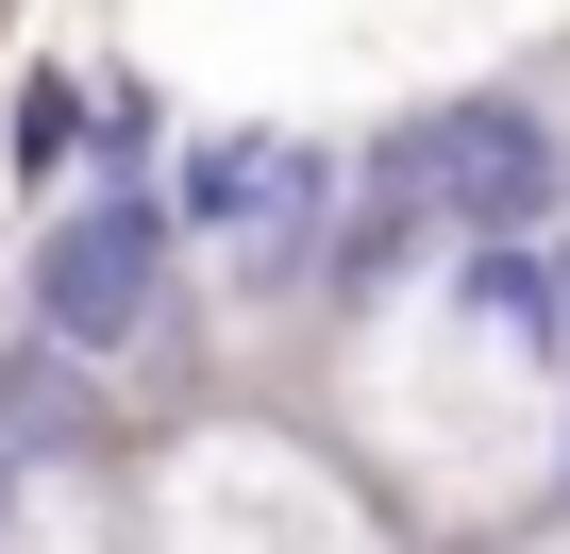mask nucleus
<instances>
[{
  "mask_svg": "<svg viewBox=\"0 0 570 554\" xmlns=\"http://www.w3.org/2000/svg\"><path fill=\"white\" fill-rule=\"evenodd\" d=\"M370 152H386V168L420 185V218H453L470 252H537V235L570 218V135H553L520 85H453V101L386 118Z\"/></svg>",
  "mask_w": 570,
  "mask_h": 554,
  "instance_id": "1",
  "label": "nucleus"
},
{
  "mask_svg": "<svg viewBox=\"0 0 570 554\" xmlns=\"http://www.w3.org/2000/svg\"><path fill=\"white\" fill-rule=\"evenodd\" d=\"M85 101H101L85 68H35V85H18V185H68V168H85Z\"/></svg>",
  "mask_w": 570,
  "mask_h": 554,
  "instance_id": "6",
  "label": "nucleus"
},
{
  "mask_svg": "<svg viewBox=\"0 0 570 554\" xmlns=\"http://www.w3.org/2000/svg\"><path fill=\"white\" fill-rule=\"evenodd\" d=\"M168 252H185V235H168L151 185H85V202L35 235V320H18V337H51V353H85V370L135 353V337L168 320Z\"/></svg>",
  "mask_w": 570,
  "mask_h": 554,
  "instance_id": "2",
  "label": "nucleus"
},
{
  "mask_svg": "<svg viewBox=\"0 0 570 554\" xmlns=\"http://www.w3.org/2000/svg\"><path fill=\"white\" fill-rule=\"evenodd\" d=\"M453 303L503 320L520 353H553V269H537V252H453Z\"/></svg>",
  "mask_w": 570,
  "mask_h": 554,
  "instance_id": "5",
  "label": "nucleus"
},
{
  "mask_svg": "<svg viewBox=\"0 0 570 554\" xmlns=\"http://www.w3.org/2000/svg\"><path fill=\"white\" fill-rule=\"evenodd\" d=\"M537 269H553V353H570V218L537 235Z\"/></svg>",
  "mask_w": 570,
  "mask_h": 554,
  "instance_id": "7",
  "label": "nucleus"
},
{
  "mask_svg": "<svg viewBox=\"0 0 570 554\" xmlns=\"http://www.w3.org/2000/svg\"><path fill=\"white\" fill-rule=\"evenodd\" d=\"M0 454H101V387L51 337H0Z\"/></svg>",
  "mask_w": 570,
  "mask_h": 554,
  "instance_id": "4",
  "label": "nucleus"
},
{
  "mask_svg": "<svg viewBox=\"0 0 570 554\" xmlns=\"http://www.w3.org/2000/svg\"><path fill=\"white\" fill-rule=\"evenodd\" d=\"M151 202H168V235H268L285 202H336V152L320 135H202Z\"/></svg>",
  "mask_w": 570,
  "mask_h": 554,
  "instance_id": "3",
  "label": "nucleus"
}]
</instances>
